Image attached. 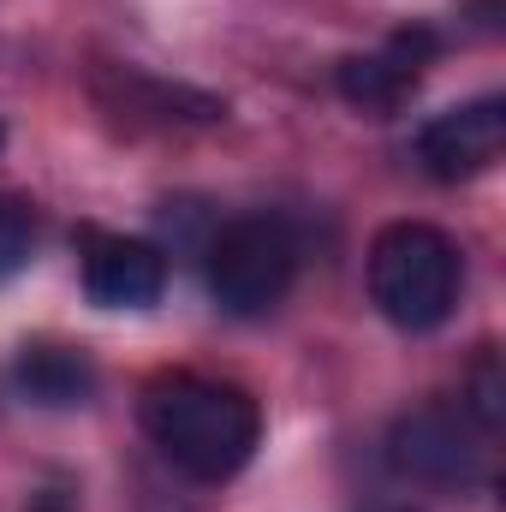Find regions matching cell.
I'll return each instance as SVG.
<instances>
[{
  "instance_id": "6da1fadb",
  "label": "cell",
  "mask_w": 506,
  "mask_h": 512,
  "mask_svg": "<svg viewBox=\"0 0 506 512\" xmlns=\"http://www.w3.org/2000/svg\"><path fill=\"white\" fill-rule=\"evenodd\" d=\"M143 429L191 483H227L251 465L256 441H262V411L245 387L179 370V376L149 382Z\"/></svg>"
},
{
  "instance_id": "7a4b0ae2",
  "label": "cell",
  "mask_w": 506,
  "mask_h": 512,
  "mask_svg": "<svg viewBox=\"0 0 506 512\" xmlns=\"http://www.w3.org/2000/svg\"><path fill=\"white\" fill-rule=\"evenodd\" d=\"M465 292V256L459 245L429 227V221H393L381 227L370 245V298L376 310L405 328V334H429L453 316Z\"/></svg>"
},
{
  "instance_id": "3957f363",
  "label": "cell",
  "mask_w": 506,
  "mask_h": 512,
  "mask_svg": "<svg viewBox=\"0 0 506 512\" xmlns=\"http://www.w3.org/2000/svg\"><path fill=\"white\" fill-rule=\"evenodd\" d=\"M298 280V239L280 215H239L209 239V292L227 316H268Z\"/></svg>"
},
{
  "instance_id": "277c9868",
  "label": "cell",
  "mask_w": 506,
  "mask_h": 512,
  "mask_svg": "<svg viewBox=\"0 0 506 512\" xmlns=\"http://www.w3.org/2000/svg\"><path fill=\"white\" fill-rule=\"evenodd\" d=\"M483 435L489 429L465 405H417V411H405L393 423L387 459H393V471H405L417 483L453 489V483H477L483 477V465H489Z\"/></svg>"
},
{
  "instance_id": "5b68a950",
  "label": "cell",
  "mask_w": 506,
  "mask_h": 512,
  "mask_svg": "<svg viewBox=\"0 0 506 512\" xmlns=\"http://www.w3.org/2000/svg\"><path fill=\"white\" fill-rule=\"evenodd\" d=\"M506 149V102L501 96H477L465 108L435 114L429 126L417 131V161L429 179L441 185H465L477 173H489Z\"/></svg>"
},
{
  "instance_id": "8992f818",
  "label": "cell",
  "mask_w": 506,
  "mask_h": 512,
  "mask_svg": "<svg viewBox=\"0 0 506 512\" xmlns=\"http://www.w3.org/2000/svg\"><path fill=\"white\" fill-rule=\"evenodd\" d=\"M84 292L102 310H149L167 292V256L149 239L84 233Z\"/></svg>"
},
{
  "instance_id": "52a82bcc",
  "label": "cell",
  "mask_w": 506,
  "mask_h": 512,
  "mask_svg": "<svg viewBox=\"0 0 506 512\" xmlns=\"http://www.w3.org/2000/svg\"><path fill=\"white\" fill-rule=\"evenodd\" d=\"M435 60V36L429 30H399L387 48L376 54H352V60H340V96L352 102V108H364L370 120H387V114H399L405 108V96L417 90V78H423V66Z\"/></svg>"
},
{
  "instance_id": "ba28073f",
  "label": "cell",
  "mask_w": 506,
  "mask_h": 512,
  "mask_svg": "<svg viewBox=\"0 0 506 512\" xmlns=\"http://www.w3.org/2000/svg\"><path fill=\"white\" fill-rule=\"evenodd\" d=\"M102 84H120V96L102 90V102L120 114V120H155V126H215L227 108L215 96H197V90H179V84H155L143 72H108Z\"/></svg>"
},
{
  "instance_id": "9c48e42d",
  "label": "cell",
  "mask_w": 506,
  "mask_h": 512,
  "mask_svg": "<svg viewBox=\"0 0 506 512\" xmlns=\"http://www.w3.org/2000/svg\"><path fill=\"white\" fill-rule=\"evenodd\" d=\"M18 387L36 405H84L96 393V364L72 346H24L18 352Z\"/></svg>"
},
{
  "instance_id": "30bf717a",
  "label": "cell",
  "mask_w": 506,
  "mask_h": 512,
  "mask_svg": "<svg viewBox=\"0 0 506 512\" xmlns=\"http://www.w3.org/2000/svg\"><path fill=\"white\" fill-rule=\"evenodd\" d=\"M36 256V209L24 197H0V280Z\"/></svg>"
},
{
  "instance_id": "8fae6325",
  "label": "cell",
  "mask_w": 506,
  "mask_h": 512,
  "mask_svg": "<svg viewBox=\"0 0 506 512\" xmlns=\"http://www.w3.org/2000/svg\"><path fill=\"white\" fill-rule=\"evenodd\" d=\"M506 382H501V358L495 352H483L477 358V370H471V399H459L483 429H501V417H506Z\"/></svg>"
},
{
  "instance_id": "7c38bea8",
  "label": "cell",
  "mask_w": 506,
  "mask_h": 512,
  "mask_svg": "<svg viewBox=\"0 0 506 512\" xmlns=\"http://www.w3.org/2000/svg\"><path fill=\"white\" fill-rule=\"evenodd\" d=\"M0 143H6V126H0Z\"/></svg>"
}]
</instances>
